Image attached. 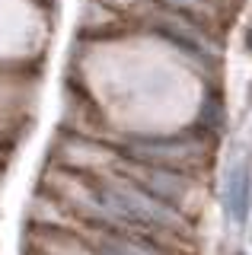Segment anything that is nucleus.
<instances>
[{
  "instance_id": "nucleus-1",
  "label": "nucleus",
  "mask_w": 252,
  "mask_h": 255,
  "mask_svg": "<svg viewBox=\"0 0 252 255\" xmlns=\"http://www.w3.org/2000/svg\"><path fill=\"white\" fill-rule=\"evenodd\" d=\"M118 147H112L109 140H96V137H83V134L64 131L51 147V163L67 166V169L86 172V175H99L109 172L118 163Z\"/></svg>"
},
{
  "instance_id": "nucleus-2",
  "label": "nucleus",
  "mask_w": 252,
  "mask_h": 255,
  "mask_svg": "<svg viewBox=\"0 0 252 255\" xmlns=\"http://www.w3.org/2000/svg\"><path fill=\"white\" fill-rule=\"evenodd\" d=\"M131 22L125 16H118L115 10H109L99 0H83L80 10V32L93 38H106V35H118V32H128Z\"/></svg>"
}]
</instances>
